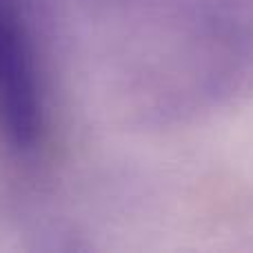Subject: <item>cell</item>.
Listing matches in <instances>:
<instances>
[{"label": "cell", "instance_id": "1", "mask_svg": "<svg viewBox=\"0 0 253 253\" xmlns=\"http://www.w3.org/2000/svg\"><path fill=\"white\" fill-rule=\"evenodd\" d=\"M0 135L16 156L47 144V91L20 0H0Z\"/></svg>", "mask_w": 253, "mask_h": 253}]
</instances>
